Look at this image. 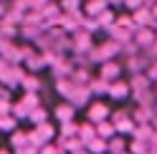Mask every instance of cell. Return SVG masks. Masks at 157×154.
<instances>
[{
    "instance_id": "52a82bcc",
    "label": "cell",
    "mask_w": 157,
    "mask_h": 154,
    "mask_svg": "<svg viewBox=\"0 0 157 154\" xmlns=\"http://www.w3.org/2000/svg\"><path fill=\"white\" fill-rule=\"evenodd\" d=\"M58 116H61V119H68V116H71V106H61Z\"/></svg>"
},
{
    "instance_id": "8fae6325",
    "label": "cell",
    "mask_w": 157,
    "mask_h": 154,
    "mask_svg": "<svg viewBox=\"0 0 157 154\" xmlns=\"http://www.w3.org/2000/svg\"><path fill=\"white\" fill-rule=\"evenodd\" d=\"M0 154H5V152H0Z\"/></svg>"
},
{
    "instance_id": "7a4b0ae2",
    "label": "cell",
    "mask_w": 157,
    "mask_h": 154,
    "mask_svg": "<svg viewBox=\"0 0 157 154\" xmlns=\"http://www.w3.org/2000/svg\"><path fill=\"white\" fill-rule=\"evenodd\" d=\"M109 94L112 96H127V94H129V86H127V83H114Z\"/></svg>"
},
{
    "instance_id": "8992f818",
    "label": "cell",
    "mask_w": 157,
    "mask_h": 154,
    "mask_svg": "<svg viewBox=\"0 0 157 154\" xmlns=\"http://www.w3.org/2000/svg\"><path fill=\"white\" fill-rule=\"evenodd\" d=\"M150 20V10H140L137 13V23H147Z\"/></svg>"
},
{
    "instance_id": "5b68a950",
    "label": "cell",
    "mask_w": 157,
    "mask_h": 154,
    "mask_svg": "<svg viewBox=\"0 0 157 154\" xmlns=\"http://www.w3.org/2000/svg\"><path fill=\"white\" fill-rule=\"evenodd\" d=\"M101 116H106V106L96 104V106H94V111H91V119H101Z\"/></svg>"
},
{
    "instance_id": "30bf717a",
    "label": "cell",
    "mask_w": 157,
    "mask_h": 154,
    "mask_svg": "<svg viewBox=\"0 0 157 154\" xmlns=\"http://www.w3.org/2000/svg\"><path fill=\"white\" fill-rule=\"evenodd\" d=\"M152 15H155V18H157V5H155V10H152Z\"/></svg>"
},
{
    "instance_id": "9c48e42d",
    "label": "cell",
    "mask_w": 157,
    "mask_h": 154,
    "mask_svg": "<svg viewBox=\"0 0 157 154\" xmlns=\"http://www.w3.org/2000/svg\"><path fill=\"white\" fill-rule=\"evenodd\" d=\"M91 152H101V141H94L91 144Z\"/></svg>"
},
{
    "instance_id": "277c9868",
    "label": "cell",
    "mask_w": 157,
    "mask_h": 154,
    "mask_svg": "<svg viewBox=\"0 0 157 154\" xmlns=\"http://www.w3.org/2000/svg\"><path fill=\"white\" fill-rule=\"evenodd\" d=\"M137 41H140L142 46H150L152 43V33L150 31H140V33H137Z\"/></svg>"
},
{
    "instance_id": "ba28073f",
    "label": "cell",
    "mask_w": 157,
    "mask_h": 154,
    "mask_svg": "<svg viewBox=\"0 0 157 154\" xmlns=\"http://www.w3.org/2000/svg\"><path fill=\"white\" fill-rule=\"evenodd\" d=\"M99 134H106V137H109V134H112V127H109V124H99Z\"/></svg>"
},
{
    "instance_id": "3957f363",
    "label": "cell",
    "mask_w": 157,
    "mask_h": 154,
    "mask_svg": "<svg viewBox=\"0 0 157 154\" xmlns=\"http://www.w3.org/2000/svg\"><path fill=\"white\" fill-rule=\"evenodd\" d=\"M99 10H106V0H91L89 3V13H99Z\"/></svg>"
},
{
    "instance_id": "6da1fadb",
    "label": "cell",
    "mask_w": 157,
    "mask_h": 154,
    "mask_svg": "<svg viewBox=\"0 0 157 154\" xmlns=\"http://www.w3.org/2000/svg\"><path fill=\"white\" fill-rule=\"evenodd\" d=\"M106 73V79H117V76H119V68H117L114 63H106V66H101V76ZM104 79V81H106Z\"/></svg>"
}]
</instances>
